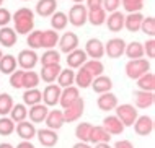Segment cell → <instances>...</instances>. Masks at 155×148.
Returning a JSON list of instances; mask_svg holds the SVG:
<instances>
[{"mask_svg": "<svg viewBox=\"0 0 155 148\" xmlns=\"http://www.w3.org/2000/svg\"><path fill=\"white\" fill-rule=\"evenodd\" d=\"M12 20L15 23V33L18 34H30V31H33L35 28V13L26 7L18 8L12 16Z\"/></svg>", "mask_w": 155, "mask_h": 148, "instance_id": "cell-1", "label": "cell"}, {"mask_svg": "<svg viewBox=\"0 0 155 148\" xmlns=\"http://www.w3.org/2000/svg\"><path fill=\"white\" fill-rule=\"evenodd\" d=\"M150 70V62L147 59H134L126 63V75L131 80H139Z\"/></svg>", "mask_w": 155, "mask_h": 148, "instance_id": "cell-2", "label": "cell"}, {"mask_svg": "<svg viewBox=\"0 0 155 148\" xmlns=\"http://www.w3.org/2000/svg\"><path fill=\"white\" fill-rule=\"evenodd\" d=\"M114 111H116V117L121 121V124H123L124 127L134 125L136 119L139 117L137 109L134 108L132 104H118V106L114 108Z\"/></svg>", "mask_w": 155, "mask_h": 148, "instance_id": "cell-3", "label": "cell"}, {"mask_svg": "<svg viewBox=\"0 0 155 148\" xmlns=\"http://www.w3.org/2000/svg\"><path fill=\"white\" fill-rule=\"evenodd\" d=\"M87 15H88V10H87L85 5H80V3H75L72 5L69 11V16H67V20H69L70 24H74V26H83V24L87 23Z\"/></svg>", "mask_w": 155, "mask_h": 148, "instance_id": "cell-4", "label": "cell"}, {"mask_svg": "<svg viewBox=\"0 0 155 148\" xmlns=\"http://www.w3.org/2000/svg\"><path fill=\"white\" fill-rule=\"evenodd\" d=\"M83 50H85L87 57H91V60H100L104 56V44L96 37H91V39L87 41Z\"/></svg>", "mask_w": 155, "mask_h": 148, "instance_id": "cell-5", "label": "cell"}, {"mask_svg": "<svg viewBox=\"0 0 155 148\" xmlns=\"http://www.w3.org/2000/svg\"><path fill=\"white\" fill-rule=\"evenodd\" d=\"M83 109H85V103H83L82 98H78L75 103H72L69 108H65L64 111H62V112H64V121L65 122L78 121L82 117V114H83Z\"/></svg>", "mask_w": 155, "mask_h": 148, "instance_id": "cell-6", "label": "cell"}, {"mask_svg": "<svg viewBox=\"0 0 155 148\" xmlns=\"http://www.w3.org/2000/svg\"><path fill=\"white\" fill-rule=\"evenodd\" d=\"M124 49H126L124 39H121V37H113V39H110L106 42V46H104V54H108L110 59H119L124 54Z\"/></svg>", "mask_w": 155, "mask_h": 148, "instance_id": "cell-7", "label": "cell"}, {"mask_svg": "<svg viewBox=\"0 0 155 148\" xmlns=\"http://www.w3.org/2000/svg\"><path fill=\"white\" fill-rule=\"evenodd\" d=\"M38 60H39V57H38V54L33 49H23L21 52L18 54V65L21 67L25 72L35 69Z\"/></svg>", "mask_w": 155, "mask_h": 148, "instance_id": "cell-8", "label": "cell"}, {"mask_svg": "<svg viewBox=\"0 0 155 148\" xmlns=\"http://www.w3.org/2000/svg\"><path fill=\"white\" fill-rule=\"evenodd\" d=\"M59 49H61V52H64V54H69V52H72V50H75L78 47V36L75 34V33L72 31H69V33H65V34H62L59 37Z\"/></svg>", "mask_w": 155, "mask_h": 148, "instance_id": "cell-9", "label": "cell"}, {"mask_svg": "<svg viewBox=\"0 0 155 148\" xmlns=\"http://www.w3.org/2000/svg\"><path fill=\"white\" fill-rule=\"evenodd\" d=\"M134 130H136L137 135H142V137H147L153 132V119L149 116H140L137 117L136 122H134Z\"/></svg>", "mask_w": 155, "mask_h": 148, "instance_id": "cell-10", "label": "cell"}, {"mask_svg": "<svg viewBox=\"0 0 155 148\" xmlns=\"http://www.w3.org/2000/svg\"><path fill=\"white\" fill-rule=\"evenodd\" d=\"M61 91H62V88H61V86H57V85H48V86L44 88V91L41 93V95H43L44 104L48 106V108H49V106H56V104H59Z\"/></svg>", "mask_w": 155, "mask_h": 148, "instance_id": "cell-11", "label": "cell"}, {"mask_svg": "<svg viewBox=\"0 0 155 148\" xmlns=\"http://www.w3.org/2000/svg\"><path fill=\"white\" fill-rule=\"evenodd\" d=\"M46 125H48V129L51 130H59L62 129V125L65 124L64 121V112L61 111V109H52V111L48 112V116H46Z\"/></svg>", "mask_w": 155, "mask_h": 148, "instance_id": "cell-12", "label": "cell"}, {"mask_svg": "<svg viewBox=\"0 0 155 148\" xmlns=\"http://www.w3.org/2000/svg\"><path fill=\"white\" fill-rule=\"evenodd\" d=\"M78 98H80V93H78V88L77 86H67V88H62L61 91V98H59V104L62 108H69L72 103H75Z\"/></svg>", "mask_w": 155, "mask_h": 148, "instance_id": "cell-13", "label": "cell"}, {"mask_svg": "<svg viewBox=\"0 0 155 148\" xmlns=\"http://www.w3.org/2000/svg\"><path fill=\"white\" fill-rule=\"evenodd\" d=\"M36 137H38V140H39L41 145L48 146V148L54 146L57 142H59V135L56 134V130H51V129L36 130Z\"/></svg>", "mask_w": 155, "mask_h": 148, "instance_id": "cell-14", "label": "cell"}, {"mask_svg": "<svg viewBox=\"0 0 155 148\" xmlns=\"http://www.w3.org/2000/svg\"><path fill=\"white\" fill-rule=\"evenodd\" d=\"M87 60H88V57H87L83 49L77 47L75 50L67 54V65H69V69H80Z\"/></svg>", "mask_w": 155, "mask_h": 148, "instance_id": "cell-15", "label": "cell"}, {"mask_svg": "<svg viewBox=\"0 0 155 148\" xmlns=\"http://www.w3.org/2000/svg\"><path fill=\"white\" fill-rule=\"evenodd\" d=\"M101 127H103V129L106 130L110 135H119V134H123V130H124V125L121 124V121H119L116 116H108V117H104Z\"/></svg>", "mask_w": 155, "mask_h": 148, "instance_id": "cell-16", "label": "cell"}, {"mask_svg": "<svg viewBox=\"0 0 155 148\" xmlns=\"http://www.w3.org/2000/svg\"><path fill=\"white\" fill-rule=\"evenodd\" d=\"M96 104H98V108L101 109V111H113V109L118 106V98H116V95H113L111 91H108V93H103V95L98 96Z\"/></svg>", "mask_w": 155, "mask_h": 148, "instance_id": "cell-17", "label": "cell"}, {"mask_svg": "<svg viewBox=\"0 0 155 148\" xmlns=\"http://www.w3.org/2000/svg\"><path fill=\"white\" fill-rule=\"evenodd\" d=\"M142 20H144V15H142L140 11H137V13H129L127 16H124V28L127 29L129 33L140 31Z\"/></svg>", "mask_w": 155, "mask_h": 148, "instance_id": "cell-18", "label": "cell"}, {"mask_svg": "<svg viewBox=\"0 0 155 148\" xmlns=\"http://www.w3.org/2000/svg\"><path fill=\"white\" fill-rule=\"evenodd\" d=\"M91 88H93L95 93H98V95H103V93H108L111 91L113 88V82L110 77H104V75H100V77L93 78V82L90 85Z\"/></svg>", "mask_w": 155, "mask_h": 148, "instance_id": "cell-19", "label": "cell"}, {"mask_svg": "<svg viewBox=\"0 0 155 148\" xmlns=\"http://www.w3.org/2000/svg\"><path fill=\"white\" fill-rule=\"evenodd\" d=\"M111 140V135L103 129L101 125H91V130H90V140L91 143H110Z\"/></svg>", "mask_w": 155, "mask_h": 148, "instance_id": "cell-20", "label": "cell"}, {"mask_svg": "<svg viewBox=\"0 0 155 148\" xmlns=\"http://www.w3.org/2000/svg\"><path fill=\"white\" fill-rule=\"evenodd\" d=\"M57 8V0H39L36 3V13L39 16H51L52 13H56Z\"/></svg>", "mask_w": 155, "mask_h": 148, "instance_id": "cell-21", "label": "cell"}, {"mask_svg": "<svg viewBox=\"0 0 155 148\" xmlns=\"http://www.w3.org/2000/svg\"><path fill=\"white\" fill-rule=\"evenodd\" d=\"M49 109L46 104H36V106H31V109L28 111V116H30V121L33 124H39V122H44L46 116H48Z\"/></svg>", "mask_w": 155, "mask_h": 148, "instance_id": "cell-22", "label": "cell"}, {"mask_svg": "<svg viewBox=\"0 0 155 148\" xmlns=\"http://www.w3.org/2000/svg\"><path fill=\"white\" fill-rule=\"evenodd\" d=\"M16 134H18V137H21L23 140L30 142L33 137H36V127L33 122H18V125H16Z\"/></svg>", "mask_w": 155, "mask_h": 148, "instance_id": "cell-23", "label": "cell"}, {"mask_svg": "<svg viewBox=\"0 0 155 148\" xmlns=\"http://www.w3.org/2000/svg\"><path fill=\"white\" fill-rule=\"evenodd\" d=\"M104 23L108 24V29L111 33H119L124 28V15L121 11H113V13L106 18Z\"/></svg>", "mask_w": 155, "mask_h": 148, "instance_id": "cell-24", "label": "cell"}, {"mask_svg": "<svg viewBox=\"0 0 155 148\" xmlns=\"http://www.w3.org/2000/svg\"><path fill=\"white\" fill-rule=\"evenodd\" d=\"M134 99H136V106L140 109H145V108H150L155 101V95L150 91H136L134 93Z\"/></svg>", "mask_w": 155, "mask_h": 148, "instance_id": "cell-25", "label": "cell"}, {"mask_svg": "<svg viewBox=\"0 0 155 148\" xmlns=\"http://www.w3.org/2000/svg\"><path fill=\"white\" fill-rule=\"evenodd\" d=\"M61 70L62 69H61L59 63H56V65H46V67H43V70H41L39 78H43L44 83H52V82H56V80H57Z\"/></svg>", "mask_w": 155, "mask_h": 148, "instance_id": "cell-26", "label": "cell"}, {"mask_svg": "<svg viewBox=\"0 0 155 148\" xmlns=\"http://www.w3.org/2000/svg\"><path fill=\"white\" fill-rule=\"evenodd\" d=\"M124 54L129 57V60H134V59H142L144 57V46L139 41H132L129 44H126Z\"/></svg>", "mask_w": 155, "mask_h": 148, "instance_id": "cell-27", "label": "cell"}, {"mask_svg": "<svg viewBox=\"0 0 155 148\" xmlns=\"http://www.w3.org/2000/svg\"><path fill=\"white\" fill-rule=\"evenodd\" d=\"M57 42H59V34H57V31L46 29V31L41 33V47L54 49Z\"/></svg>", "mask_w": 155, "mask_h": 148, "instance_id": "cell-28", "label": "cell"}, {"mask_svg": "<svg viewBox=\"0 0 155 148\" xmlns=\"http://www.w3.org/2000/svg\"><path fill=\"white\" fill-rule=\"evenodd\" d=\"M0 44L3 47H12V46L16 44V33L15 29L8 28V26H3L0 28Z\"/></svg>", "mask_w": 155, "mask_h": 148, "instance_id": "cell-29", "label": "cell"}, {"mask_svg": "<svg viewBox=\"0 0 155 148\" xmlns=\"http://www.w3.org/2000/svg\"><path fill=\"white\" fill-rule=\"evenodd\" d=\"M137 86H139L140 91L153 93V90H155V75L152 72H147L145 75H142V77L137 80Z\"/></svg>", "mask_w": 155, "mask_h": 148, "instance_id": "cell-30", "label": "cell"}, {"mask_svg": "<svg viewBox=\"0 0 155 148\" xmlns=\"http://www.w3.org/2000/svg\"><path fill=\"white\" fill-rule=\"evenodd\" d=\"M87 21H90L93 26H101L106 21V11L103 8H96V10H88L87 15Z\"/></svg>", "mask_w": 155, "mask_h": 148, "instance_id": "cell-31", "label": "cell"}, {"mask_svg": "<svg viewBox=\"0 0 155 148\" xmlns=\"http://www.w3.org/2000/svg\"><path fill=\"white\" fill-rule=\"evenodd\" d=\"M16 70V59L15 56H3L0 59V72L5 75H12Z\"/></svg>", "mask_w": 155, "mask_h": 148, "instance_id": "cell-32", "label": "cell"}, {"mask_svg": "<svg viewBox=\"0 0 155 148\" xmlns=\"http://www.w3.org/2000/svg\"><path fill=\"white\" fill-rule=\"evenodd\" d=\"M75 80V72L72 69H65L61 70L59 77H57V86L61 88H67V86H72Z\"/></svg>", "mask_w": 155, "mask_h": 148, "instance_id": "cell-33", "label": "cell"}, {"mask_svg": "<svg viewBox=\"0 0 155 148\" xmlns=\"http://www.w3.org/2000/svg\"><path fill=\"white\" fill-rule=\"evenodd\" d=\"M91 82H93V77L83 67H80V70L75 73V80H74V83H77V88H88Z\"/></svg>", "mask_w": 155, "mask_h": 148, "instance_id": "cell-34", "label": "cell"}, {"mask_svg": "<svg viewBox=\"0 0 155 148\" xmlns=\"http://www.w3.org/2000/svg\"><path fill=\"white\" fill-rule=\"evenodd\" d=\"M23 101L26 106H36L43 101V95L38 88H33V90H26L23 93Z\"/></svg>", "mask_w": 155, "mask_h": 148, "instance_id": "cell-35", "label": "cell"}, {"mask_svg": "<svg viewBox=\"0 0 155 148\" xmlns=\"http://www.w3.org/2000/svg\"><path fill=\"white\" fill-rule=\"evenodd\" d=\"M67 23H69V20H67V15L64 11H56V13L51 15V26H52V29H56V31L65 29Z\"/></svg>", "mask_w": 155, "mask_h": 148, "instance_id": "cell-36", "label": "cell"}, {"mask_svg": "<svg viewBox=\"0 0 155 148\" xmlns=\"http://www.w3.org/2000/svg\"><path fill=\"white\" fill-rule=\"evenodd\" d=\"M39 73H36V72L33 70H26L23 73V88H26V90H33V88H36L38 85H39Z\"/></svg>", "mask_w": 155, "mask_h": 148, "instance_id": "cell-37", "label": "cell"}, {"mask_svg": "<svg viewBox=\"0 0 155 148\" xmlns=\"http://www.w3.org/2000/svg\"><path fill=\"white\" fill-rule=\"evenodd\" d=\"M82 67H83L87 72H88V73H90L93 78L100 77V75H103V70H104L101 60H87Z\"/></svg>", "mask_w": 155, "mask_h": 148, "instance_id": "cell-38", "label": "cell"}, {"mask_svg": "<svg viewBox=\"0 0 155 148\" xmlns=\"http://www.w3.org/2000/svg\"><path fill=\"white\" fill-rule=\"evenodd\" d=\"M28 117V109L25 104H13L10 111V119L13 122H23Z\"/></svg>", "mask_w": 155, "mask_h": 148, "instance_id": "cell-39", "label": "cell"}, {"mask_svg": "<svg viewBox=\"0 0 155 148\" xmlns=\"http://www.w3.org/2000/svg\"><path fill=\"white\" fill-rule=\"evenodd\" d=\"M90 130H91V124H88V122H80V124L77 125V129H75V137L78 138V142L88 143Z\"/></svg>", "mask_w": 155, "mask_h": 148, "instance_id": "cell-40", "label": "cell"}, {"mask_svg": "<svg viewBox=\"0 0 155 148\" xmlns=\"http://www.w3.org/2000/svg\"><path fill=\"white\" fill-rule=\"evenodd\" d=\"M59 62H61V54H59V50H56V49H48L43 54V57H41V63H43V67H46V65H56V63H59Z\"/></svg>", "mask_w": 155, "mask_h": 148, "instance_id": "cell-41", "label": "cell"}, {"mask_svg": "<svg viewBox=\"0 0 155 148\" xmlns=\"http://www.w3.org/2000/svg\"><path fill=\"white\" fill-rule=\"evenodd\" d=\"M12 108H13V99L8 93H2L0 95V116L5 117L7 114H10Z\"/></svg>", "mask_w": 155, "mask_h": 148, "instance_id": "cell-42", "label": "cell"}, {"mask_svg": "<svg viewBox=\"0 0 155 148\" xmlns=\"http://www.w3.org/2000/svg\"><path fill=\"white\" fill-rule=\"evenodd\" d=\"M140 31L144 33V34H147L150 37L155 36V18L153 16H147L144 20H142V24H140Z\"/></svg>", "mask_w": 155, "mask_h": 148, "instance_id": "cell-43", "label": "cell"}, {"mask_svg": "<svg viewBox=\"0 0 155 148\" xmlns=\"http://www.w3.org/2000/svg\"><path fill=\"white\" fill-rule=\"evenodd\" d=\"M15 132V122L8 117H0V135L7 137Z\"/></svg>", "mask_w": 155, "mask_h": 148, "instance_id": "cell-44", "label": "cell"}, {"mask_svg": "<svg viewBox=\"0 0 155 148\" xmlns=\"http://www.w3.org/2000/svg\"><path fill=\"white\" fill-rule=\"evenodd\" d=\"M123 7L127 13H137L144 8V0H123Z\"/></svg>", "mask_w": 155, "mask_h": 148, "instance_id": "cell-45", "label": "cell"}, {"mask_svg": "<svg viewBox=\"0 0 155 148\" xmlns=\"http://www.w3.org/2000/svg\"><path fill=\"white\" fill-rule=\"evenodd\" d=\"M41 33L43 31H31L26 37V42L30 46V49H41Z\"/></svg>", "mask_w": 155, "mask_h": 148, "instance_id": "cell-46", "label": "cell"}, {"mask_svg": "<svg viewBox=\"0 0 155 148\" xmlns=\"http://www.w3.org/2000/svg\"><path fill=\"white\" fill-rule=\"evenodd\" d=\"M23 73H25V70H15L13 73L10 75V85H12V88H15V90L23 88Z\"/></svg>", "mask_w": 155, "mask_h": 148, "instance_id": "cell-47", "label": "cell"}, {"mask_svg": "<svg viewBox=\"0 0 155 148\" xmlns=\"http://www.w3.org/2000/svg\"><path fill=\"white\" fill-rule=\"evenodd\" d=\"M119 5H121V0H103L101 8L108 13H113V11H118Z\"/></svg>", "mask_w": 155, "mask_h": 148, "instance_id": "cell-48", "label": "cell"}, {"mask_svg": "<svg viewBox=\"0 0 155 148\" xmlns=\"http://www.w3.org/2000/svg\"><path fill=\"white\" fill-rule=\"evenodd\" d=\"M142 46H144V54H147L149 59H155V39L153 37H150V39Z\"/></svg>", "mask_w": 155, "mask_h": 148, "instance_id": "cell-49", "label": "cell"}, {"mask_svg": "<svg viewBox=\"0 0 155 148\" xmlns=\"http://www.w3.org/2000/svg\"><path fill=\"white\" fill-rule=\"evenodd\" d=\"M10 21H12V13L7 10V8L0 7V28L7 26Z\"/></svg>", "mask_w": 155, "mask_h": 148, "instance_id": "cell-50", "label": "cell"}, {"mask_svg": "<svg viewBox=\"0 0 155 148\" xmlns=\"http://www.w3.org/2000/svg\"><path fill=\"white\" fill-rule=\"evenodd\" d=\"M103 0H87V10H96V8H101Z\"/></svg>", "mask_w": 155, "mask_h": 148, "instance_id": "cell-51", "label": "cell"}, {"mask_svg": "<svg viewBox=\"0 0 155 148\" xmlns=\"http://www.w3.org/2000/svg\"><path fill=\"white\" fill-rule=\"evenodd\" d=\"M113 148H134V145L129 140H119L114 143V146Z\"/></svg>", "mask_w": 155, "mask_h": 148, "instance_id": "cell-52", "label": "cell"}, {"mask_svg": "<svg viewBox=\"0 0 155 148\" xmlns=\"http://www.w3.org/2000/svg\"><path fill=\"white\" fill-rule=\"evenodd\" d=\"M16 148H35V145H33L31 142H26V140H23L20 145H16Z\"/></svg>", "mask_w": 155, "mask_h": 148, "instance_id": "cell-53", "label": "cell"}, {"mask_svg": "<svg viewBox=\"0 0 155 148\" xmlns=\"http://www.w3.org/2000/svg\"><path fill=\"white\" fill-rule=\"evenodd\" d=\"M72 148H91V146L88 145V143H83V142H77V143H75V145H74Z\"/></svg>", "mask_w": 155, "mask_h": 148, "instance_id": "cell-54", "label": "cell"}, {"mask_svg": "<svg viewBox=\"0 0 155 148\" xmlns=\"http://www.w3.org/2000/svg\"><path fill=\"white\" fill-rule=\"evenodd\" d=\"M95 148H111V146H110V143H96Z\"/></svg>", "mask_w": 155, "mask_h": 148, "instance_id": "cell-55", "label": "cell"}, {"mask_svg": "<svg viewBox=\"0 0 155 148\" xmlns=\"http://www.w3.org/2000/svg\"><path fill=\"white\" fill-rule=\"evenodd\" d=\"M0 148H15L12 143H0Z\"/></svg>", "mask_w": 155, "mask_h": 148, "instance_id": "cell-56", "label": "cell"}, {"mask_svg": "<svg viewBox=\"0 0 155 148\" xmlns=\"http://www.w3.org/2000/svg\"><path fill=\"white\" fill-rule=\"evenodd\" d=\"M72 2H75V3H82L83 0H72Z\"/></svg>", "mask_w": 155, "mask_h": 148, "instance_id": "cell-57", "label": "cell"}, {"mask_svg": "<svg viewBox=\"0 0 155 148\" xmlns=\"http://www.w3.org/2000/svg\"><path fill=\"white\" fill-rule=\"evenodd\" d=\"M3 5V0H0V7H2Z\"/></svg>", "mask_w": 155, "mask_h": 148, "instance_id": "cell-58", "label": "cell"}, {"mask_svg": "<svg viewBox=\"0 0 155 148\" xmlns=\"http://www.w3.org/2000/svg\"><path fill=\"white\" fill-rule=\"evenodd\" d=\"M3 57V54H2V50H0V59H2Z\"/></svg>", "mask_w": 155, "mask_h": 148, "instance_id": "cell-59", "label": "cell"}, {"mask_svg": "<svg viewBox=\"0 0 155 148\" xmlns=\"http://www.w3.org/2000/svg\"><path fill=\"white\" fill-rule=\"evenodd\" d=\"M25 2H26V0H25Z\"/></svg>", "mask_w": 155, "mask_h": 148, "instance_id": "cell-60", "label": "cell"}]
</instances>
